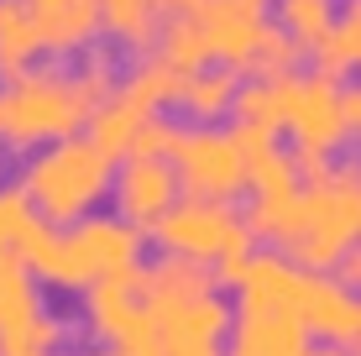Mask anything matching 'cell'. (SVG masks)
Wrapping results in <instances>:
<instances>
[{
	"label": "cell",
	"mask_w": 361,
	"mask_h": 356,
	"mask_svg": "<svg viewBox=\"0 0 361 356\" xmlns=\"http://www.w3.org/2000/svg\"><path fill=\"white\" fill-rule=\"evenodd\" d=\"M314 340L304 336V325L293 314L272 309L257 299L231 304V330H226V356H309Z\"/></svg>",
	"instance_id": "5bb4252c"
},
{
	"label": "cell",
	"mask_w": 361,
	"mask_h": 356,
	"mask_svg": "<svg viewBox=\"0 0 361 356\" xmlns=\"http://www.w3.org/2000/svg\"><path fill=\"white\" fill-rule=\"evenodd\" d=\"M136 288L152 309V356H226L231 299L204 267L152 257L136 267Z\"/></svg>",
	"instance_id": "3957f363"
},
{
	"label": "cell",
	"mask_w": 361,
	"mask_h": 356,
	"mask_svg": "<svg viewBox=\"0 0 361 356\" xmlns=\"http://www.w3.org/2000/svg\"><path fill=\"white\" fill-rule=\"evenodd\" d=\"M356 241H361V189H356V163L341 157L330 178L298 189V204L272 252L288 257L304 273H335L345 257L361 252Z\"/></svg>",
	"instance_id": "5b68a950"
},
{
	"label": "cell",
	"mask_w": 361,
	"mask_h": 356,
	"mask_svg": "<svg viewBox=\"0 0 361 356\" xmlns=\"http://www.w3.org/2000/svg\"><path fill=\"white\" fill-rule=\"evenodd\" d=\"M178 178H173L168 157H121L110 173V215L131 226L136 236H152V226L178 204Z\"/></svg>",
	"instance_id": "4fadbf2b"
},
{
	"label": "cell",
	"mask_w": 361,
	"mask_h": 356,
	"mask_svg": "<svg viewBox=\"0 0 361 356\" xmlns=\"http://www.w3.org/2000/svg\"><path fill=\"white\" fill-rule=\"evenodd\" d=\"M147 247H157V257H178L194 262L215 278V288L226 293L235 283V267L252 257V231L235 204H215V200H178L173 210L152 226Z\"/></svg>",
	"instance_id": "52a82bcc"
},
{
	"label": "cell",
	"mask_w": 361,
	"mask_h": 356,
	"mask_svg": "<svg viewBox=\"0 0 361 356\" xmlns=\"http://www.w3.org/2000/svg\"><path fill=\"white\" fill-rule=\"evenodd\" d=\"M42 220L32 215V204L16 194V183H0V257H27V247L37 241Z\"/></svg>",
	"instance_id": "7402d4cb"
},
{
	"label": "cell",
	"mask_w": 361,
	"mask_h": 356,
	"mask_svg": "<svg viewBox=\"0 0 361 356\" xmlns=\"http://www.w3.org/2000/svg\"><path fill=\"white\" fill-rule=\"evenodd\" d=\"M163 32V0H99V42L147 58Z\"/></svg>",
	"instance_id": "2e32d148"
},
{
	"label": "cell",
	"mask_w": 361,
	"mask_h": 356,
	"mask_svg": "<svg viewBox=\"0 0 361 356\" xmlns=\"http://www.w3.org/2000/svg\"><path fill=\"white\" fill-rule=\"evenodd\" d=\"M68 356H136V351H110V346H90V351H68Z\"/></svg>",
	"instance_id": "cb8c5ba5"
},
{
	"label": "cell",
	"mask_w": 361,
	"mask_h": 356,
	"mask_svg": "<svg viewBox=\"0 0 361 356\" xmlns=\"http://www.w3.org/2000/svg\"><path fill=\"white\" fill-rule=\"evenodd\" d=\"M0 168H6V152H0Z\"/></svg>",
	"instance_id": "484cf974"
},
{
	"label": "cell",
	"mask_w": 361,
	"mask_h": 356,
	"mask_svg": "<svg viewBox=\"0 0 361 356\" xmlns=\"http://www.w3.org/2000/svg\"><path fill=\"white\" fill-rule=\"evenodd\" d=\"M68 325L47 309L42 283L16 262L0 257V356H68Z\"/></svg>",
	"instance_id": "30bf717a"
},
{
	"label": "cell",
	"mask_w": 361,
	"mask_h": 356,
	"mask_svg": "<svg viewBox=\"0 0 361 356\" xmlns=\"http://www.w3.org/2000/svg\"><path fill=\"white\" fill-rule=\"evenodd\" d=\"M121 73L110 58L94 53L79 58L73 68L63 63H32L16 79H0V152L27 157L37 147H53L68 137H84L90 110L116 90Z\"/></svg>",
	"instance_id": "6da1fadb"
},
{
	"label": "cell",
	"mask_w": 361,
	"mask_h": 356,
	"mask_svg": "<svg viewBox=\"0 0 361 356\" xmlns=\"http://www.w3.org/2000/svg\"><path fill=\"white\" fill-rule=\"evenodd\" d=\"M147 262V236H136L131 226H121L110 210H99L79 226H42L37 241L27 247L21 267L42 283V293H84L105 278L136 273Z\"/></svg>",
	"instance_id": "277c9868"
},
{
	"label": "cell",
	"mask_w": 361,
	"mask_h": 356,
	"mask_svg": "<svg viewBox=\"0 0 361 356\" xmlns=\"http://www.w3.org/2000/svg\"><path fill=\"white\" fill-rule=\"evenodd\" d=\"M168 168L178 178L183 200H215V204H235L246 194V147L235 137V126H183L178 121V137H173Z\"/></svg>",
	"instance_id": "9c48e42d"
},
{
	"label": "cell",
	"mask_w": 361,
	"mask_h": 356,
	"mask_svg": "<svg viewBox=\"0 0 361 356\" xmlns=\"http://www.w3.org/2000/svg\"><path fill=\"white\" fill-rule=\"evenodd\" d=\"M356 126H361V90L356 84H330L309 68L278 79V137L293 142L288 152L345 157Z\"/></svg>",
	"instance_id": "ba28073f"
},
{
	"label": "cell",
	"mask_w": 361,
	"mask_h": 356,
	"mask_svg": "<svg viewBox=\"0 0 361 356\" xmlns=\"http://www.w3.org/2000/svg\"><path fill=\"white\" fill-rule=\"evenodd\" d=\"M183 21H194L209 68H231L235 79L252 73L257 47H262V37L272 32L267 0H204V6H199L194 16H183Z\"/></svg>",
	"instance_id": "8fae6325"
},
{
	"label": "cell",
	"mask_w": 361,
	"mask_h": 356,
	"mask_svg": "<svg viewBox=\"0 0 361 356\" xmlns=\"http://www.w3.org/2000/svg\"><path fill=\"white\" fill-rule=\"evenodd\" d=\"M304 58H309V73H319V79H330V84H351V73L361 63V0H341L330 32L319 37Z\"/></svg>",
	"instance_id": "e0dca14e"
},
{
	"label": "cell",
	"mask_w": 361,
	"mask_h": 356,
	"mask_svg": "<svg viewBox=\"0 0 361 356\" xmlns=\"http://www.w3.org/2000/svg\"><path fill=\"white\" fill-rule=\"evenodd\" d=\"M178 84H183V73H173L163 58H136V63L116 79V90L126 94V100H136L147 110V116H168L173 105H178Z\"/></svg>",
	"instance_id": "d6986e66"
},
{
	"label": "cell",
	"mask_w": 361,
	"mask_h": 356,
	"mask_svg": "<svg viewBox=\"0 0 361 356\" xmlns=\"http://www.w3.org/2000/svg\"><path fill=\"white\" fill-rule=\"evenodd\" d=\"M235 73L231 68H194V73H183V84H178V116H183V126H226L231 121V100H235Z\"/></svg>",
	"instance_id": "ac0fdd59"
},
{
	"label": "cell",
	"mask_w": 361,
	"mask_h": 356,
	"mask_svg": "<svg viewBox=\"0 0 361 356\" xmlns=\"http://www.w3.org/2000/svg\"><path fill=\"white\" fill-rule=\"evenodd\" d=\"M231 293L293 314L314 346L356 351V340H361V299H356V288H345L335 273H304V267H293L288 257H278L272 247H252V257L235 267Z\"/></svg>",
	"instance_id": "7a4b0ae2"
},
{
	"label": "cell",
	"mask_w": 361,
	"mask_h": 356,
	"mask_svg": "<svg viewBox=\"0 0 361 356\" xmlns=\"http://www.w3.org/2000/svg\"><path fill=\"white\" fill-rule=\"evenodd\" d=\"M32 63H42V42H37L27 6L21 0H0V79H16Z\"/></svg>",
	"instance_id": "44dd1931"
},
{
	"label": "cell",
	"mask_w": 361,
	"mask_h": 356,
	"mask_svg": "<svg viewBox=\"0 0 361 356\" xmlns=\"http://www.w3.org/2000/svg\"><path fill=\"white\" fill-rule=\"evenodd\" d=\"M173 137H178V121H173V116H157V121H147V126L136 131V142H131L126 157H168V152H173Z\"/></svg>",
	"instance_id": "603a6c76"
},
{
	"label": "cell",
	"mask_w": 361,
	"mask_h": 356,
	"mask_svg": "<svg viewBox=\"0 0 361 356\" xmlns=\"http://www.w3.org/2000/svg\"><path fill=\"white\" fill-rule=\"evenodd\" d=\"M309 356H356V351H341V346H314Z\"/></svg>",
	"instance_id": "d4e9b609"
},
{
	"label": "cell",
	"mask_w": 361,
	"mask_h": 356,
	"mask_svg": "<svg viewBox=\"0 0 361 356\" xmlns=\"http://www.w3.org/2000/svg\"><path fill=\"white\" fill-rule=\"evenodd\" d=\"M110 173H116V163L105 152H94L84 137H68V142L37 147V152L21 157L16 194L32 204V215L42 226L63 231V226H79V220L105 210Z\"/></svg>",
	"instance_id": "8992f818"
},
{
	"label": "cell",
	"mask_w": 361,
	"mask_h": 356,
	"mask_svg": "<svg viewBox=\"0 0 361 356\" xmlns=\"http://www.w3.org/2000/svg\"><path fill=\"white\" fill-rule=\"evenodd\" d=\"M42 58H90L99 47V0H21Z\"/></svg>",
	"instance_id": "9a60e30c"
},
{
	"label": "cell",
	"mask_w": 361,
	"mask_h": 356,
	"mask_svg": "<svg viewBox=\"0 0 361 356\" xmlns=\"http://www.w3.org/2000/svg\"><path fill=\"white\" fill-rule=\"evenodd\" d=\"M84 330L94 336V346L152 356V309H147L142 288H136V273H121V278L84 288Z\"/></svg>",
	"instance_id": "7c38bea8"
},
{
	"label": "cell",
	"mask_w": 361,
	"mask_h": 356,
	"mask_svg": "<svg viewBox=\"0 0 361 356\" xmlns=\"http://www.w3.org/2000/svg\"><path fill=\"white\" fill-rule=\"evenodd\" d=\"M335 11H341V0H267L272 32H278V37H288L298 53H309V47H314L319 37L330 32Z\"/></svg>",
	"instance_id": "ffe728a7"
}]
</instances>
